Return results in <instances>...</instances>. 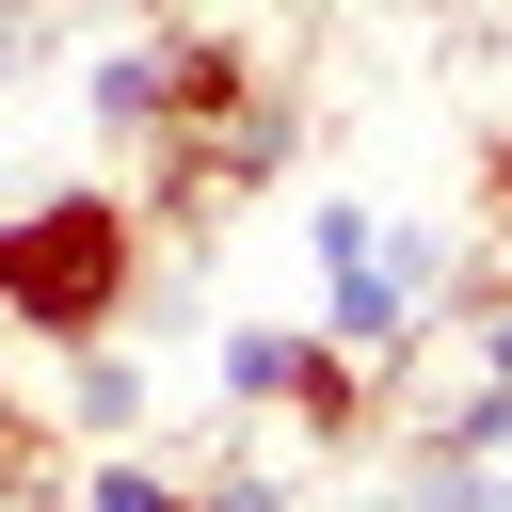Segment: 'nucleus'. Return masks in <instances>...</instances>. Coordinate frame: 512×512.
I'll list each match as a JSON object with an SVG mask.
<instances>
[{
	"label": "nucleus",
	"mask_w": 512,
	"mask_h": 512,
	"mask_svg": "<svg viewBox=\"0 0 512 512\" xmlns=\"http://www.w3.org/2000/svg\"><path fill=\"white\" fill-rule=\"evenodd\" d=\"M144 208L128 192H32V208H0V336H48V352H80V336H112L128 304H144Z\"/></svg>",
	"instance_id": "1"
},
{
	"label": "nucleus",
	"mask_w": 512,
	"mask_h": 512,
	"mask_svg": "<svg viewBox=\"0 0 512 512\" xmlns=\"http://www.w3.org/2000/svg\"><path fill=\"white\" fill-rule=\"evenodd\" d=\"M304 256H320V336H336V352H368L384 384H416L448 240H432V224H368V208H304Z\"/></svg>",
	"instance_id": "2"
},
{
	"label": "nucleus",
	"mask_w": 512,
	"mask_h": 512,
	"mask_svg": "<svg viewBox=\"0 0 512 512\" xmlns=\"http://www.w3.org/2000/svg\"><path fill=\"white\" fill-rule=\"evenodd\" d=\"M224 400L240 416H272V432H304V448H384V416H400V384L368 368V352H336L320 320H240L224 336Z\"/></svg>",
	"instance_id": "3"
},
{
	"label": "nucleus",
	"mask_w": 512,
	"mask_h": 512,
	"mask_svg": "<svg viewBox=\"0 0 512 512\" xmlns=\"http://www.w3.org/2000/svg\"><path fill=\"white\" fill-rule=\"evenodd\" d=\"M256 96H272V64H256V32H224V16H176V32H144V48L96 64V128H128V144L240 128Z\"/></svg>",
	"instance_id": "4"
},
{
	"label": "nucleus",
	"mask_w": 512,
	"mask_h": 512,
	"mask_svg": "<svg viewBox=\"0 0 512 512\" xmlns=\"http://www.w3.org/2000/svg\"><path fill=\"white\" fill-rule=\"evenodd\" d=\"M144 400H160V384H144L112 336H80V352H64V448H144Z\"/></svg>",
	"instance_id": "5"
},
{
	"label": "nucleus",
	"mask_w": 512,
	"mask_h": 512,
	"mask_svg": "<svg viewBox=\"0 0 512 512\" xmlns=\"http://www.w3.org/2000/svg\"><path fill=\"white\" fill-rule=\"evenodd\" d=\"M64 512H192V480L144 464V448H80L64 464Z\"/></svg>",
	"instance_id": "6"
},
{
	"label": "nucleus",
	"mask_w": 512,
	"mask_h": 512,
	"mask_svg": "<svg viewBox=\"0 0 512 512\" xmlns=\"http://www.w3.org/2000/svg\"><path fill=\"white\" fill-rule=\"evenodd\" d=\"M0 512H64V432L0 384Z\"/></svg>",
	"instance_id": "7"
},
{
	"label": "nucleus",
	"mask_w": 512,
	"mask_h": 512,
	"mask_svg": "<svg viewBox=\"0 0 512 512\" xmlns=\"http://www.w3.org/2000/svg\"><path fill=\"white\" fill-rule=\"evenodd\" d=\"M480 224H496V240H512V128H496V144H480Z\"/></svg>",
	"instance_id": "8"
}]
</instances>
